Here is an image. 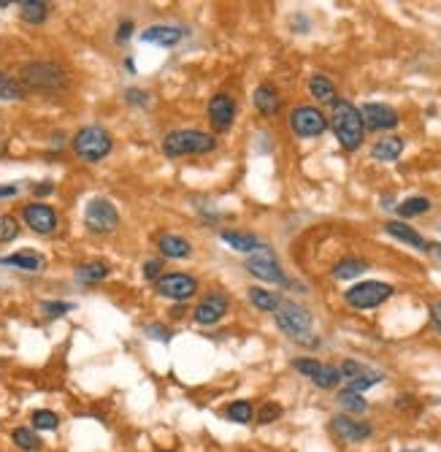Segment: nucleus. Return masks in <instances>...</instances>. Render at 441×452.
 Returning <instances> with one entry per match:
<instances>
[{
	"label": "nucleus",
	"instance_id": "1",
	"mask_svg": "<svg viewBox=\"0 0 441 452\" xmlns=\"http://www.w3.org/2000/svg\"><path fill=\"white\" fill-rule=\"evenodd\" d=\"M19 84L25 87V93L57 95L68 90V73L52 60H30L19 68Z\"/></svg>",
	"mask_w": 441,
	"mask_h": 452
},
{
	"label": "nucleus",
	"instance_id": "2",
	"mask_svg": "<svg viewBox=\"0 0 441 452\" xmlns=\"http://www.w3.org/2000/svg\"><path fill=\"white\" fill-rule=\"evenodd\" d=\"M217 149V138L198 127H179L162 138V154L179 160V157H192V154H209Z\"/></svg>",
	"mask_w": 441,
	"mask_h": 452
},
{
	"label": "nucleus",
	"instance_id": "3",
	"mask_svg": "<svg viewBox=\"0 0 441 452\" xmlns=\"http://www.w3.org/2000/svg\"><path fill=\"white\" fill-rule=\"evenodd\" d=\"M331 127H333L336 141L347 152L360 149L363 138H365V127H363L360 109L352 106L349 100H336L333 111H331Z\"/></svg>",
	"mask_w": 441,
	"mask_h": 452
},
{
	"label": "nucleus",
	"instance_id": "4",
	"mask_svg": "<svg viewBox=\"0 0 441 452\" xmlns=\"http://www.w3.org/2000/svg\"><path fill=\"white\" fill-rule=\"evenodd\" d=\"M71 149H73V154L79 157L81 163H100L114 149V136L103 125H84L71 138Z\"/></svg>",
	"mask_w": 441,
	"mask_h": 452
},
{
	"label": "nucleus",
	"instance_id": "5",
	"mask_svg": "<svg viewBox=\"0 0 441 452\" xmlns=\"http://www.w3.org/2000/svg\"><path fill=\"white\" fill-rule=\"evenodd\" d=\"M274 320H276V325H279V330L287 339L303 344V347H317L320 344L317 336H314V330H311V315L301 303H281L279 309L274 312Z\"/></svg>",
	"mask_w": 441,
	"mask_h": 452
},
{
	"label": "nucleus",
	"instance_id": "6",
	"mask_svg": "<svg viewBox=\"0 0 441 452\" xmlns=\"http://www.w3.org/2000/svg\"><path fill=\"white\" fill-rule=\"evenodd\" d=\"M84 225L95 236H108L120 228V211L108 198H93L84 206Z\"/></svg>",
	"mask_w": 441,
	"mask_h": 452
},
{
	"label": "nucleus",
	"instance_id": "7",
	"mask_svg": "<svg viewBox=\"0 0 441 452\" xmlns=\"http://www.w3.org/2000/svg\"><path fill=\"white\" fill-rule=\"evenodd\" d=\"M395 290L388 282H358L355 288H349L344 293V301L347 306L358 309V312H368V309H376L388 301Z\"/></svg>",
	"mask_w": 441,
	"mask_h": 452
},
{
	"label": "nucleus",
	"instance_id": "8",
	"mask_svg": "<svg viewBox=\"0 0 441 452\" xmlns=\"http://www.w3.org/2000/svg\"><path fill=\"white\" fill-rule=\"evenodd\" d=\"M155 290L157 295L168 298V301H190L198 295V279L192 274H185V271H174V274H162L157 282H155Z\"/></svg>",
	"mask_w": 441,
	"mask_h": 452
},
{
	"label": "nucleus",
	"instance_id": "9",
	"mask_svg": "<svg viewBox=\"0 0 441 452\" xmlns=\"http://www.w3.org/2000/svg\"><path fill=\"white\" fill-rule=\"evenodd\" d=\"M290 130L298 138H320L328 130V117L317 106H295L290 111Z\"/></svg>",
	"mask_w": 441,
	"mask_h": 452
},
{
	"label": "nucleus",
	"instance_id": "10",
	"mask_svg": "<svg viewBox=\"0 0 441 452\" xmlns=\"http://www.w3.org/2000/svg\"><path fill=\"white\" fill-rule=\"evenodd\" d=\"M22 222L33 233L38 236H52L57 228H60V214L57 209L49 204H41V201H33V204L22 206Z\"/></svg>",
	"mask_w": 441,
	"mask_h": 452
},
{
	"label": "nucleus",
	"instance_id": "11",
	"mask_svg": "<svg viewBox=\"0 0 441 452\" xmlns=\"http://www.w3.org/2000/svg\"><path fill=\"white\" fill-rule=\"evenodd\" d=\"M227 309H230V298H227L225 293H209V295H203L201 301L195 303V309H192V317H195V322L198 325H217L219 320H225Z\"/></svg>",
	"mask_w": 441,
	"mask_h": 452
},
{
	"label": "nucleus",
	"instance_id": "12",
	"mask_svg": "<svg viewBox=\"0 0 441 452\" xmlns=\"http://www.w3.org/2000/svg\"><path fill=\"white\" fill-rule=\"evenodd\" d=\"M244 268H247V271H249L252 276H257V279H263V282L287 285V276H284V271H281L279 261H276V258H274L268 249L249 255V261L244 263Z\"/></svg>",
	"mask_w": 441,
	"mask_h": 452
},
{
	"label": "nucleus",
	"instance_id": "13",
	"mask_svg": "<svg viewBox=\"0 0 441 452\" xmlns=\"http://www.w3.org/2000/svg\"><path fill=\"white\" fill-rule=\"evenodd\" d=\"M331 431H333L341 441H347V444H363V441H368V438L374 436L371 423L355 420V417H349V414H336L333 420H331Z\"/></svg>",
	"mask_w": 441,
	"mask_h": 452
},
{
	"label": "nucleus",
	"instance_id": "14",
	"mask_svg": "<svg viewBox=\"0 0 441 452\" xmlns=\"http://www.w3.org/2000/svg\"><path fill=\"white\" fill-rule=\"evenodd\" d=\"M360 117H363V127L365 130H393L395 125L401 122L398 111L388 106V103H363L360 106Z\"/></svg>",
	"mask_w": 441,
	"mask_h": 452
},
{
	"label": "nucleus",
	"instance_id": "15",
	"mask_svg": "<svg viewBox=\"0 0 441 452\" xmlns=\"http://www.w3.org/2000/svg\"><path fill=\"white\" fill-rule=\"evenodd\" d=\"M206 114H209L212 127L219 130V133H225V130H230L233 122H236V100H233V95H227V93H217V95L209 100Z\"/></svg>",
	"mask_w": 441,
	"mask_h": 452
},
{
	"label": "nucleus",
	"instance_id": "16",
	"mask_svg": "<svg viewBox=\"0 0 441 452\" xmlns=\"http://www.w3.org/2000/svg\"><path fill=\"white\" fill-rule=\"evenodd\" d=\"M185 36H187V30L179 28V25H152V28L141 30V41L155 43V46H165V49L176 46Z\"/></svg>",
	"mask_w": 441,
	"mask_h": 452
},
{
	"label": "nucleus",
	"instance_id": "17",
	"mask_svg": "<svg viewBox=\"0 0 441 452\" xmlns=\"http://www.w3.org/2000/svg\"><path fill=\"white\" fill-rule=\"evenodd\" d=\"M0 266H11V268H19L27 274H41L46 268V261H43V255L33 252V249H19L9 258H0Z\"/></svg>",
	"mask_w": 441,
	"mask_h": 452
},
{
	"label": "nucleus",
	"instance_id": "18",
	"mask_svg": "<svg viewBox=\"0 0 441 452\" xmlns=\"http://www.w3.org/2000/svg\"><path fill=\"white\" fill-rule=\"evenodd\" d=\"M254 109L260 111L263 117H276V114H279L281 95L271 82L257 84V90H254Z\"/></svg>",
	"mask_w": 441,
	"mask_h": 452
},
{
	"label": "nucleus",
	"instance_id": "19",
	"mask_svg": "<svg viewBox=\"0 0 441 452\" xmlns=\"http://www.w3.org/2000/svg\"><path fill=\"white\" fill-rule=\"evenodd\" d=\"M157 249H160L162 258H171V261H185L192 255V244H190V238L179 233H162L157 238Z\"/></svg>",
	"mask_w": 441,
	"mask_h": 452
},
{
	"label": "nucleus",
	"instance_id": "20",
	"mask_svg": "<svg viewBox=\"0 0 441 452\" xmlns=\"http://www.w3.org/2000/svg\"><path fill=\"white\" fill-rule=\"evenodd\" d=\"M219 238H222L230 249H236V252H247V255H254V252H263V249H266V244H263L257 236L247 233V231H222Z\"/></svg>",
	"mask_w": 441,
	"mask_h": 452
},
{
	"label": "nucleus",
	"instance_id": "21",
	"mask_svg": "<svg viewBox=\"0 0 441 452\" xmlns=\"http://www.w3.org/2000/svg\"><path fill=\"white\" fill-rule=\"evenodd\" d=\"M385 231H388L393 238H398V241H403V244H409V247L420 249V252H428V249H430V241H425V238L417 233L409 222H388V225H385Z\"/></svg>",
	"mask_w": 441,
	"mask_h": 452
},
{
	"label": "nucleus",
	"instance_id": "22",
	"mask_svg": "<svg viewBox=\"0 0 441 452\" xmlns=\"http://www.w3.org/2000/svg\"><path fill=\"white\" fill-rule=\"evenodd\" d=\"M403 147H406V144H403L401 136H382L374 147H371V157L379 160V163H395V160L401 157Z\"/></svg>",
	"mask_w": 441,
	"mask_h": 452
},
{
	"label": "nucleus",
	"instance_id": "23",
	"mask_svg": "<svg viewBox=\"0 0 441 452\" xmlns=\"http://www.w3.org/2000/svg\"><path fill=\"white\" fill-rule=\"evenodd\" d=\"M11 444L22 452H41L43 438H41L38 431H33L30 425H16L11 431Z\"/></svg>",
	"mask_w": 441,
	"mask_h": 452
},
{
	"label": "nucleus",
	"instance_id": "24",
	"mask_svg": "<svg viewBox=\"0 0 441 452\" xmlns=\"http://www.w3.org/2000/svg\"><path fill=\"white\" fill-rule=\"evenodd\" d=\"M19 14H22L27 25L38 28V25H43L49 19V3H43V0H22L19 3Z\"/></svg>",
	"mask_w": 441,
	"mask_h": 452
},
{
	"label": "nucleus",
	"instance_id": "25",
	"mask_svg": "<svg viewBox=\"0 0 441 452\" xmlns=\"http://www.w3.org/2000/svg\"><path fill=\"white\" fill-rule=\"evenodd\" d=\"M108 274H111V268H108L106 263L93 261V263H84V266L76 268V282H81V285H98V282L108 279Z\"/></svg>",
	"mask_w": 441,
	"mask_h": 452
},
{
	"label": "nucleus",
	"instance_id": "26",
	"mask_svg": "<svg viewBox=\"0 0 441 452\" xmlns=\"http://www.w3.org/2000/svg\"><path fill=\"white\" fill-rule=\"evenodd\" d=\"M222 414H225V420H230V423L247 425L254 420V406H252V401L239 398V401H230L225 409H222Z\"/></svg>",
	"mask_w": 441,
	"mask_h": 452
},
{
	"label": "nucleus",
	"instance_id": "27",
	"mask_svg": "<svg viewBox=\"0 0 441 452\" xmlns=\"http://www.w3.org/2000/svg\"><path fill=\"white\" fill-rule=\"evenodd\" d=\"M308 95L314 98L317 103H336V84L328 79V76H311L308 79Z\"/></svg>",
	"mask_w": 441,
	"mask_h": 452
},
{
	"label": "nucleus",
	"instance_id": "28",
	"mask_svg": "<svg viewBox=\"0 0 441 452\" xmlns=\"http://www.w3.org/2000/svg\"><path fill=\"white\" fill-rule=\"evenodd\" d=\"M336 401H338V406L347 411V414H365V411H368V401H365V396H363V393H355V390H349V387L338 390Z\"/></svg>",
	"mask_w": 441,
	"mask_h": 452
},
{
	"label": "nucleus",
	"instance_id": "29",
	"mask_svg": "<svg viewBox=\"0 0 441 452\" xmlns=\"http://www.w3.org/2000/svg\"><path fill=\"white\" fill-rule=\"evenodd\" d=\"M30 428L38 431V433H52L60 428V417L52 409H36L30 414Z\"/></svg>",
	"mask_w": 441,
	"mask_h": 452
},
{
	"label": "nucleus",
	"instance_id": "30",
	"mask_svg": "<svg viewBox=\"0 0 441 452\" xmlns=\"http://www.w3.org/2000/svg\"><path fill=\"white\" fill-rule=\"evenodd\" d=\"M247 298H249L254 309H260V312H276L281 306L279 295H274V293H268V290L263 288H249Z\"/></svg>",
	"mask_w": 441,
	"mask_h": 452
},
{
	"label": "nucleus",
	"instance_id": "31",
	"mask_svg": "<svg viewBox=\"0 0 441 452\" xmlns=\"http://www.w3.org/2000/svg\"><path fill=\"white\" fill-rule=\"evenodd\" d=\"M365 268H368V263L363 261V258H344V261H338L333 266V276L344 282V279H355V276H360Z\"/></svg>",
	"mask_w": 441,
	"mask_h": 452
},
{
	"label": "nucleus",
	"instance_id": "32",
	"mask_svg": "<svg viewBox=\"0 0 441 452\" xmlns=\"http://www.w3.org/2000/svg\"><path fill=\"white\" fill-rule=\"evenodd\" d=\"M22 98H25V87L19 84V79L0 70V100H22Z\"/></svg>",
	"mask_w": 441,
	"mask_h": 452
},
{
	"label": "nucleus",
	"instance_id": "33",
	"mask_svg": "<svg viewBox=\"0 0 441 452\" xmlns=\"http://www.w3.org/2000/svg\"><path fill=\"white\" fill-rule=\"evenodd\" d=\"M379 382H385V374H382V371H363L355 379H349L347 387L355 390V393H365V390H371V387Z\"/></svg>",
	"mask_w": 441,
	"mask_h": 452
},
{
	"label": "nucleus",
	"instance_id": "34",
	"mask_svg": "<svg viewBox=\"0 0 441 452\" xmlns=\"http://www.w3.org/2000/svg\"><path fill=\"white\" fill-rule=\"evenodd\" d=\"M430 201L428 198H422V195H417V198H409V201H403L401 206H398V214H401L403 219L409 217H420V214H428L430 211Z\"/></svg>",
	"mask_w": 441,
	"mask_h": 452
},
{
	"label": "nucleus",
	"instance_id": "35",
	"mask_svg": "<svg viewBox=\"0 0 441 452\" xmlns=\"http://www.w3.org/2000/svg\"><path fill=\"white\" fill-rule=\"evenodd\" d=\"M281 414H284V406H281L279 401H266L260 409H254V420L260 425H271L276 423Z\"/></svg>",
	"mask_w": 441,
	"mask_h": 452
},
{
	"label": "nucleus",
	"instance_id": "36",
	"mask_svg": "<svg viewBox=\"0 0 441 452\" xmlns=\"http://www.w3.org/2000/svg\"><path fill=\"white\" fill-rule=\"evenodd\" d=\"M311 382L317 384L320 390H333L336 384L341 382V374H338V366H322V369L317 371V377H314Z\"/></svg>",
	"mask_w": 441,
	"mask_h": 452
},
{
	"label": "nucleus",
	"instance_id": "37",
	"mask_svg": "<svg viewBox=\"0 0 441 452\" xmlns=\"http://www.w3.org/2000/svg\"><path fill=\"white\" fill-rule=\"evenodd\" d=\"M19 236V219L14 214H0V244H9Z\"/></svg>",
	"mask_w": 441,
	"mask_h": 452
},
{
	"label": "nucleus",
	"instance_id": "38",
	"mask_svg": "<svg viewBox=\"0 0 441 452\" xmlns=\"http://www.w3.org/2000/svg\"><path fill=\"white\" fill-rule=\"evenodd\" d=\"M293 369L301 374V377H308V379H314L317 377V371L322 369V363L317 357H295L293 360Z\"/></svg>",
	"mask_w": 441,
	"mask_h": 452
},
{
	"label": "nucleus",
	"instance_id": "39",
	"mask_svg": "<svg viewBox=\"0 0 441 452\" xmlns=\"http://www.w3.org/2000/svg\"><path fill=\"white\" fill-rule=\"evenodd\" d=\"M71 309H76V306L68 301H43L41 303V312L46 317H63V315H68Z\"/></svg>",
	"mask_w": 441,
	"mask_h": 452
},
{
	"label": "nucleus",
	"instance_id": "40",
	"mask_svg": "<svg viewBox=\"0 0 441 452\" xmlns=\"http://www.w3.org/2000/svg\"><path fill=\"white\" fill-rule=\"evenodd\" d=\"M125 100H128L130 106H138V109H147L149 100H152V98H149L147 90H138V87H130V90L125 93Z\"/></svg>",
	"mask_w": 441,
	"mask_h": 452
},
{
	"label": "nucleus",
	"instance_id": "41",
	"mask_svg": "<svg viewBox=\"0 0 441 452\" xmlns=\"http://www.w3.org/2000/svg\"><path fill=\"white\" fill-rule=\"evenodd\" d=\"M363 371H365V366H363V363H358V360H344V363H341V366H338V374H341V379H355V377H358V374H363Z\"/></svg>",
	"mask_w": 441,
	"mask_h": 452
},
{
	"label": "nucleus",
	"instance_id": "42",
	"mask_svg": "<svg viewBox=\"0 0 441 452\" xmlns=\"http://www.w3.org/2000/svg\"><path fill=\"white\" fill-rule=\"evenodd\" d=\"M144 333H147L149 339H157V342H171V330L165 328V325H160V322H152V325H147L144 328Z\"/></svg>",
	"mask_w": 441,
	"mask_h": 452
},
{
	"label": "nucleus",
	"instance_id": "43",
	"mask_svg": "<svg viewBox=\"0 0 441 452\" xmlns=\"http://www.w3.org/2000/svg\"><path fill=\"white\" fill-rule=\"evenodd\" d=\"M141 274H144V279H149V282H157L162 276V263L160 261H147L144 263V268H141Z\"/></svg>",
	"mask_w": 441,
	"mask_h": 452
},
{
	"label": "nucleus",
	"instance_id": "44",
	"mask_svg": "<svg viewBox=\"0 0 441 452\" xmlns=\"http://www.w3.org/2000/svg\"><path fill=\"white\" fill-rule=\"evenodd\" d=\"M130 36H133V22H130V19H125L120 28H117V43H125Z\"/></svg>",
	"mask_w": 441,
	"mask_h": 452
},
{
	"label": "nucleus",
	"instance_id": "45",
	"mask_svg": "<svg viewBox=\"0 0 441 452\" xmlns=\"http://www.w3.org/2000/svg\"><path fill=\"white\" fill-rule=\"evenodd\" d=\"M54 192V182H41V184H33V195L36 198H46Z\"/></svg>",
	"mask_w": 441,
	"mask_h": 452
},
{
	"label": "nucleus",
	"instance_id": "46",
	"mask_svg": "<svg viewBox=\"0 0 441 452\" xmlns=\"http://www.w3.org/2000/svg\"><path fill=\"white\" fill-rule=\"evenodd\" d=\"M430 320H433V325H436V330L441 333V301H436L433 306H430Z\"/></svg>",
	"mask_w": 441,
	"mask_h": 452
},
{
	"label": "nucleus",
	"instance_id": "47",
	"mask_svg": "<svg viewBox=\"0 0 441 452\" xmlns=\"http://www.w3.org/2000/svg\"><path fill=\"white\" fill-rule=\"evenodd\" d=\"M16 192H19L16 184H0V198H14Z\"/></svg>",
	"mask_w": 441,
	"mask_h": 452
},
{
	"label": "nucleus",
	"instance_id": "48",
	"mask_svg": "<svg viewBox=\"0 0 441 452\" xmlns=\"http://www.w3.org/2000/svg\"><path fill=\"white\" fill-rule=\"evenodd\" d=\"M412 404H415V398L409 396V393H403V396L395 401V406H398V409H406V406H412Z\"/></svg>",
	"mask_w": 441,
	"mask_h": 452
},
{
	"label": "nucleus",
	"instance_id": "49",
	"mask_svg": "<svg viewBox=\"0 0 441 452\" xmlns=\"http://www.w3.org/2000/svg\"><path fill=\"white\" fill-rule=\"evenodd\" d=\"M125 65H128V73H135V63H133V57H128V60H125Z\"/></svg>",
	"mask_w": 441,
	"mask_h": 452
},
{
	"label": "nucleus",
	"instance_id": "50",
	"mask_svg": "<svg viewBox=\"0 0 441 452\" xmlns=\"http://www.w3.org/2000/svg\"><path fill=\"white\" fill-rule=\"evenodd\" d=\"M3 152H6V141H3V138H0V154H3Z\"/></svg>",
	"mask_w": 441,
	"mask_h": 452
},
{
	"label": "nucleus",
	"instance_id": "51",
	"mask_svg": "<svg viewBox=\"0 0 441 452\" xmlns=\"http://www.w3.org/2000/svg\"><path fill=\"white\" fill-rule=\"evenodd\" d=\"M155 452H176V450H171V447H160V450H155Z\"/></svg>",
	"mask_w": 441,
	"mask_h": 452
}]
</instances>
